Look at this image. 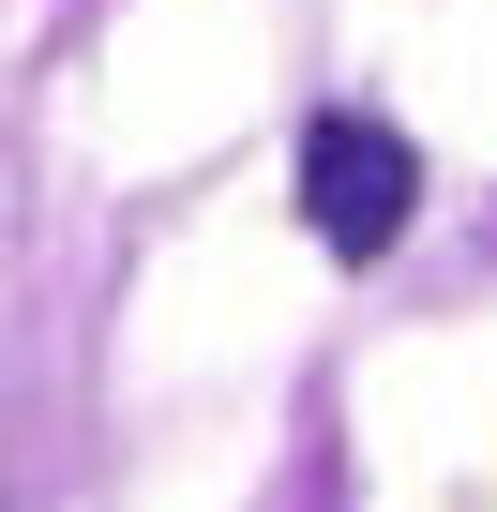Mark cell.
<instances>
[{"label":"cell","mask_w":497,"mask_h":512,"mask_svg":"<svg viewBox=\"0 0 497 512\" xmlns=\"http://www.w3.org/2000/svg\"><path fill=\"white\" fill-rule=\"evenodd\" d=\"M407 211H422V151L392 121H362V106H317L302 121V226L332 256H392Z\"/></svg>","instance_id":"1"}]
</instances>
